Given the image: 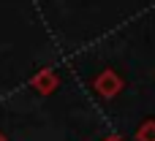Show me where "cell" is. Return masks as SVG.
Masks as SVG:
<instances>
[{"label":"cell","mask_w":155,"mask_h":141,"mask_svg":"<svg viewBox=\"0 0 155 141\" xmlns=\"http://www.w3.org/2000/svg\"><path fill=\"white\" fill-rule=\"evenodd\" d=\"M136 141H155V120H147L139 125L136 130Z\"/></svg>","instance_id":"obj_3"},{"label":"cell","mask_w":155,"mask_h":141,"mask_svg":"<svg viewBox=\"0 0 155 141\" xmlns=\"http://www.w3.org/2000/svg\"><path fill=\"white\" fill-rule=\"evenodd\" d=\"M106 141H120V139H106Z\"/></svg>","instance_id":"obj_5"},{"label":"cell","mask_w":155,"mask_h":141,"mask_svg":"<svg viewBox=\"0 0 155 141\" xmlns=\"http://www.w3.org/2000/svg\"><path fill=\"white\" fill-rule=\"evenodd\" d=\"M0 141H5V136H3V133H0Z\"/></svg>","instance_id":"obj_4"},{"label":"cell","mask_w":155,"mask_h":141,"mask_svg":"<svg viewBox=\"0 0 155 141\" xmlns=\"http://www.w3.org/2000/svg\"><path fill=\"white\" fill-rule=\"evenodd\" d=\"M57 84H60V79H57V73H54L52 68H44V71H38V73L30 79V87H33L38 95H52V92L57 90Z\"/></svg>","instance_id":"obj_2"},{"label":"cell","mask_w":155,"mask_h":141,"mask_svg":"<svg viewBox=\"0 0 155 141\" xmlns=\"http://www.w3.org/2000/svg\"><path fill=\"white\" fill-rule=\"evenodd\" d=\"M93 87H95V92H98L101 98H114V95H120V90H123V79H120L114 71H104V73L95 76Z\"/></svg>","instance_id":"obj_1"}]
</instances>
